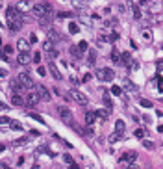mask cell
<instances>
[{"label": "cell", "instance_id": "obj_1", "mask_svg": "<svg viewBox=\"0 0 163 169\" xmlns=\"http://www.w3.org/2000/svg\"><path fill=\"white\" fill-rule=\"evenodd\" d=\"M32 15L37 17V19H52V6L48 2L34 4V6H32Z\"/></svg>", "mask_w": 163, "mask_h": 169}, {"label": "cell", "instance_id": "obj_2", "mask_svg": "<svg viewBox=\"0 0 163 169\" xmlns=\"http://www.w3.org/2000/svg\"><path fill=\"white\" fill-rule=\"evenodd\" d=\"M95 76L98 78L100 82H111V80H113V76H115V72H113L111 69H107V67H102V69H96Z\"/></svg>", "mask_w": 163, "mask_h": 169}, {"label": "cell", "instance_id": "obj_3", "mask_svg": "<svg viewBox=\"0 0 163 169\" xmlns=\"http://www.w3.org/2000/svg\"><path fill=\"white\" fill-rule=\"evenodd\" d=\"M58 113H59V119L65 123V124H69V126H72L74 124V117H72V112L69 110V108H65V106H59L58 108Z\"/></svg>", "mask_w": 163, "mask_h": 169}, {"label": "cell", "instance_id": "obj_4", "mask_svg": "<svg viewBox=\"0 0 163 169\" xmlns=\"http://www.w3.org/2000/svg\"><path fill=\"white\" fill-rule=\"evenodd\" d=\"M67 95H69V99H72L74 102H78V104H87V95L78 91V89H69Z\"/></svg>", "mask_w": 163, "mask_h": 169}, {"label": "cell", "instance_id": "obj_5", "mask_svg": "<svg viewBox=\"0 0 163 169\" xmlns=\"http://www.w3.org/2000/svg\"><path fill=\"white\" fill-rule=\"evenodd\" d=\"M17 82H19L24 89H32V88H35V84H34V80H32V76L28 75V72H20V75L17 76Z\"/></svg>", "mask_w": 163, "mask_h": 169}, {"label": "cell", "instance_id": "obj_6", "mask_svg": "<svg viewBox=\"0 0 163 169\" xmlns=\"http://www.w3.org/2000/svg\"><path fill=\"white\" fill-rule=\"evenodd\" d=\"M39 100H41V99H39V93H37V91H30V93L26 95V106H35Z\"/></svg>", "mask_w": 163, "mask_h": 169}, {"label": "cell", "instance_id": "obj_7", "mask_svg": "<svg viewBox=\"0 0 163 169\" xmlns=\"http://www.w3.org/2000/svg\"><path fill=\"white\" fill-rule=\"evenodd\" d=\"M32 6H34V4L26 2V0H20V2H19L15 8L19 9V13H32Z\"/></svg>", "mask_w": 163, "mask_h": 169}, {"label": "cell", "instance_id": "obj_8", "mask_svg": "<svg viewBox=\"0 0 163 169\" xmlns=\"http://www.w3.org/2000/svg\"><path fill=\"white\" fill-rule=\"evenodd\" d=\"M137 160V152L135 151H126L122 156H121V162H128V164H134Z\"/></svg>", "mask_w": 163, "mask_h": 169}, {"label": "cell", "instance_id": "obj_9", "mask_svg": "<svg viewBox=\"0 0 163 169\" xmlns=\"http://www.w3.org/2000/svg\"><path fill=\"white\" fill-rule=\"evenodd\" d=\"M8 26H9L11 32H19L20 28H23V20H20V17H17L13 20H8Z\"/></svg>", "mask_w": 163, "mask_h": 169}, {"label": "cell", "instance_id": "obj_10", "mask_svg": "<svg viewBox=\"0 0 163 169\" xmlns=\"http://www.w3.org/2000/svg\"><path fill=\"white\" fill-rule=\"evenodd\" d=\"M37 93H39V99L41 100H50V91L47 88H43V86H35Z\"/></svg>", "mask_w": 163, "mask_h": 169}, {"label": "cell", "instance_id": "obj_11", "mask_svg": "<svg viewBox=\"0 0 163 169\" xmlns=\"http://www.w3.org/2000/svg\"><path fill=\"white\" fill-rule=\"evenodd\" d=\"M17 63H19V65H30V54H28V52H19Z\"/></svg>", "mask_w": 163, "mask_h": 169}, {"label": "cell", "instance_id": "obj_12", "mask_svg": "<svg viewBox=\"0 0 163 169\" xmlns=\"http://www.w3.org/2000/svg\"><path fill=\"white\" fill-rule=\"evenodd\" d=\"M32 140H30V136H23V138H19L17 141H13L11 143V147H13V149H17V147H23V145H28Z\"/></svg>", "mask_w": 163, "mask_h": 169}, {"label": "cell", "instance_id": "obj_13", "mask_svg": "<svg viewBox=\"0 0 163 169\" xmlns=\"http://www.w3.org/2000/svg\"><path fill=\"white\" fill-rule=\"evenodd\" d=\"M6 17H8V20H13V19H17V17H20V13H19V9L17 8H8V11H6Z\"/></svg>", "mask_w": 163, "mask_h": 169}, {"label": "cell", "instance_id": "obj_14", "mask_svg": "<svg viewBox=\"0 0 163 169\" xmlns=\"http://www.w3.org/2000/svg\"><path fill=\"white\" fill-rule=\"evenodd\" d=\"M17 48H19V52H30V43L24 41V39H19L17 41Z\"/></svg>", "mask_w": 163, "mask_h": 169}, {"label": "cell", "instance_id": "obj_15", "mask_svg": "<svg viewBox=\"0 0 163 169\" xmlns=\"http://www.w3.org/2000/svg\"><path fill=\"white\" fill-rule=\"evenodd\" d=\"M121 63L126 67H132V56H130V52H124V54H121Z\"/></svg>", "mask_w": 163, "mask_h": 169}, {"label": "cell", "instance_id": "obj_16", "mask_svg": "<svg viewBox=\"0 0 163 169\" xmlns=\"http://www.w3.org/2000/svg\"><path fill=\"white\" fill-rule=\"evenodd\" d=\"M48 69H50V72H52V76H54V78H56V80H61V72L58 71V67H56V65H54V63H52V61L48 63Z\"/></svg>", "mask_w": 163, "mask_h": 169}, {"label": "cell", "instance_id": "obj_17", "mask_svg": "<svg viewBox=\"0 0 163 169\" xmlns=\"http://www.w3.org/2000/svg\"><path fill=\"white\" fill-rule=\"evenodd\" d=\"M95 121H96V113L95 112H87V113H85V123H87V124H95Z\"/></svg>", "mask_w": 163, "mask_h": 169}, {"label": "cell", "instance_id": "obj_18", "mask_svg": "<svg viewBox=\"0 0 163 169\" xmlns=\"http://www.w3.org/2000/svg\"><path fill=\"white\" fill-rule=\"evenodd\" d=\"M11 102L15 104V106H23V104H24L23 97H20V95H17V93H13V95H11Z\"/></svg>", "mask_w": 163, "mask_h": 169}, {"label": "cell", "instance_id": "obj_19", "mask_svg": "<svg viewBox=\"0 0 163 169\" xmlns=\"http://www.w3.org/2000/svg\"><path fill=\"white\" fill-rule=\"evenodd\" d=\"M110 108H107V110H96L95 113H96V117H100V119H107V117H110Z\"/></svg>", "mask_w": 163, "mask_h": 169}, {"label": "cell", "instance_id": "obj_20", "mask_svg": "<svg viewBox=\"0 0 163 169\" xmlns=\"http://www.w3.org/2000/svg\"><path fill=\"white\" fill-rule=\"evenodd\" d=\"M43 50H45V52L54 50V41L52 39H45V43H43Z\"/></svg>", "mask_w": 163, "mask_h": 169}, {"label": "cell", "instance_id": "obj_21", "mask_svg": "<svg viewBox=\"0 0 163 169\" xmlns=\"http://www.w3.org/2000/svg\"><path fill=\"white\" fill-rule=\"evenodd\" d=\"M124 128H126V124H124V121H117V123H115V132H119V134H121V136H122Z\"/></svg>", "mask_w": 163, "mask_h": 169}, {"label": "cell", "instance_id": "obj_22", "mask_svg": "<svg viewBox=\"0 0 163 169\" xmlns=\"http://www.w3.org/2000/svg\"><path fill=\"white\" fill-rule=\"evenodd\" d=\"M48 39H52L54 43H56V41H59V35H58V32H56V30H52V28H48Z\"/></svg>", "mask_w": 163, "mask_h": 169}, {"label": "cell", "instance_id": "obj_23", "mask_svg": "<svg viewBox=\"0 0 163 169\" xmlns=\"http://www.w3.org/2000/svg\"><path fill=\"white\" fill-rule=\"evenodd\" d=\"M124 88H126V89H128L130 93H134V91L137 89V88H135V86H134V84H132V82H130L128 78H124Z\"/></svg>", "mask_w": 163, "mask_h": 169}, {"label": "cell", "instance_id": "obj_24", "mask_svg": "<svg viewBox=\"0 0 163 169\" xmlns=\"http://www.w3.org/2000/svg\"><path fill=\"white\" fill-rule=\"evenodd\" d=\"M45 54H47V58H48V60L52 61L54 58H58V56H59V52H58L56 48H54V50H48V52H45Z\"/></svg>", "mask_w": 163, "mask_h": 169}, {"label": "cell", "instance_id": "obj_25", "mask_svg": "<svg viewBox=\"0 0 163 169\" xmlns=\"http://www.w3.org/2000/svg\"><path fill=\"white\" fill-rule=\"evenodd\" d=\"M111 61H113V63H119V65H121V54H119L117 50H113V52H111Z\"/></svg>", "mask_w": 163, "mask_h": 169}, {"label": "cell", "instance_id": "obj_26", "mask_svg": "<svg viewBox=\"0 0 163 169\" xmlns=\"http://www.w3.org/2000/svg\"><path fill=\"white\" fill-rule=\"evenodd\" d=\"M119 140H121V134H119V132H113L110 138H107V141H110V143H117Z\"/></svg>", "mask_w": 163, "mask_h": 169}, {"label": "cell", "instance_id": "obj_27", "mask_svg": "<svg viewBox=\"0 0 163 169\" xmlns=\"http://www.w3.org/2000/svg\"><path fill=\"white\" fill-rule=\"evenodd\" d=\"M28 117L34 119V121H37V123H45V119H43L41 115H37V113H30V112H28Z\"/></svg>", "mask_w": 163, "mask_h": 169}, {"label": "cell", "instance_id": "obj_28", "mask_svg": "<svg viewBox=\"0 0 163 169\" xmlns=\"http://www.w3.org/2000/svg\"><path fill=\"white\" fill-rule=\"evenodd\" d=\"M9 126H11V130H23V124L19 121H9Z\"/></svg>", "mask_w": 163, "mask_h": 169}, {"label": "cell", "instance_id": "obj_29", "mask_svg": "<svg viewBox=\"0 0 163 169\" xmlns=\"http://www.w3.org/2000/svg\"><path fill=\"white\" fill-rule=\"evenodd\" d=\"M102 100H104V104L107 108H111V99H110V93H104L102 95Z\"/></svg>", "mask_w": 163, "mask_h": 169}, {"label": "cell", "instance_id": "obj_30", "mask_svg": "<svg viewBox=\"0 0 163 169\" xmlns=\"http://www.w3.org/2000/svg\"><path fill=\"white\" fill-rule=\"evenodd\" d=\"M69 32H71V34H78V32H80L78 24H76V23H71V24H69Z\"/></svg>", "mask_w": 163, "mask_h": 169}, {"label": "cell", "instance_id": "obj_31", "mask_svg": "<svg viewBox=\"0 0 163 169\" xmlns=\"http://www.w3.org/2000/svg\"><path fill=\"white\" fill-rule=\"evenodd\" d=\"M89 65H95V60H96V52L95 50H89Z\"/></svg>", "mask_w": 163, "mask_h": 169}, {"label": "cell", "instance_id": "obj_32", "mask_svg": "<svg viewBox=\"0 0 163 169\" xmlns=\"http://www.w3.org/2000/svg\"><path fill=\"white\" fill-rule=\"evenodd\" d=\"M71 54H72L74 58H80V56H82V52H80L78 47H71Z\"/></svg>", "mask_w": 163, "mask_h": 169}, {"label": "cell", "instance_id": "obj_33", "mask_svg": "<svg viewBox=\"0 0 163 169\" xmlns=\"http://www.w3.org/2000/svg\"><path fill=\"white\" fill-rule=\"evenodd\" d=\"M143 39L148 41V43L152 41V32H150V30H143Z\"/></svg>", "mask_w": 163, "mask_h": 169}, {"label": "cell", "instance_id": "obj_34", "mask_svg": "<svg viewBox=\"0 0 163 169\" xmlns=\"http://www.w3.org/2000/svg\"><path fill=\"white\" fill-rule=\"evenodd\" d=\"M134 136H135V138H139V140H143V138H145V130H143V128H137V130L134 132Z\"/></svg>", "mask_w": 163, "mask_h": 169}, {"label": "cell", "instance_id": "obj_35", "mask_svg": "<svg viewBox=\"0 0 163 169\" xmlns=\"http://www.w3.org/2000/svg\"><path fill=\"white\" fill-rule=\"evenodd\" d=\"M141 106L143 108H152V102L148 99H141Z\"/></svg>", "mask_w": 163, "mask_h": 169}, {"label": "cell", "instance_id": "obj_36", "mask_svg": "<svg viewBox=\"0 0 163 169\" xmlns=\"http://www.w3.org/2000/svg\"><path fill=\"white\" fill-rule=\"evenodd\" d=\"M111 93H113V95H122V88H119V86H111Z\"/></svg>", "mask_w": 163, "mask_h": 169}, {"label": "cell", "instance_id": "obj_37", "mask_svg": "<svg viewBox=\"0 0 163 169\" xmlns=\"http://www.w3.org/2000/svg\"><path fill=\"white\" fill-rule=\"evenodd\" d=\"M32 61H34V63H41V52H35L34 58H32Z\"/></svg>", "mask_w": 163, "mask_h": 169}, {"label": "cell", "instance_id": "obj_38", "mask_svg": "<svg viewBox=\"0 0 163 169\" xmlns=\"http://www.w3.org/2000/svg\"><path fill=\"white\" fill-rule=\"evenodd\" d=\"M63 160H65V164H69V165H72V164H74V162H72V156H71V154H65V156H63Z\"/></svg>", "mask_w": 163, "mask_h": 169}, {"label": "cell", "instance_id": "obj_39", "mask_svg": "<svg viewBox=\"0 0 163 169\" xmlns=\"http://www.w3.org/2000/svg\"><path fill=\"white\" fill-rule=\"evenodd\" d=\"M69 17H72V13H69V11H63V13H58V19H69Z\"/></svg>", "mask_w": 163, "mask_h": 169}, {"label": "cell", "instance_id": "obj_40", "mask_svg": "<svg viewBox=\"0 0 163 169\" xmlns=\"http://www.w3.org/2000/svg\"><path fill=\"white\" fill-rule=\"evenodd\" d=\"M143 145H145V149H154V143L148 140H143Z\"/></svg>", "mask_w": 163, "mask_h": 169}, {"label": "cell", "instance_id": "obj_41", "mask_svg": "<svg viewBox=\"0 0 163 169\" xmlns=\"http://www.w3.org/2000/svg\"><path fill=\"white\" fill-rule=\"evenodd\" d=\"M78 48H80V50H87V41H80Z\"/></svg>", "mask_w": 163, "mask_h": 169}, {"label": "cell", "instance_id": "obj_42", "mask_svg": "<svg viewBox=\"0 0 163 169\" xmlns=\"http://www.w3.org/2000/svg\"><path fill=\"white\" fill-rule=\"evenodd\" d=\"M9 121H11V119H9V117H6V115H2V117H0V124H8Z\"/></svg>", "mask_w": 163, "mask_h": 169}, {"label": "cell", "instance_id": "obj_43", "mask_svg": "<svg viewBox=\"0 0 163 169\" xmlns=\"http://www.w3.org/2000/svg\"><path fill=\"white\" fill-rule=\"evenodd\" d=\"M156 65H158V71H163V60H158Z\"/></svg>", "mask_w": 163, "mask_h": 169}, {"label": "cell", "instance_id": "obj_44", "mask_svg": "<svg viewBox=\"0 0 163 169\" xmlns=\"http://www.w3.org/2000/svg\"><path fill=\"white\" fill-rule=\"evenodd\" d=\"M11 52H13L11 47H6V48H4V54H6V56H8V54H11Z\"/></svg>", "mask_w": 163, "mask_h": 169}, {"label": "cell", "instance_id": "obj_45", "mask_svg": "<svg viewBox=\"0 0 163 169\" xmlns=\"http://www.w3.org/2000/svg\"><path fill=\"white\" fill-rule=\"evenodd\" d=\"M71 82H72V84H74V86H78V84H80V82H82V80H78V78H76V76H72V78H71Z\"/></svg>", "mask_w": 163, "mask_h": 169}, {"label": "cell", "instance_id": "obj_46", "mask_svg": "<svg viewBox=\"0 0 163 169\" xmlns=\"http://www.w3.org/2000/svg\"><path fill=\"white\" fill-rule=\"evenodd\" d=\"M91 78H93V75H91V72H87V75H85V76H83V82H89Z\"/></svg>", "mask_w": 163, "mask_h": 169}, {"label": "cell", "instance_id": "obj_47", "mask_svg": "<svg viewBox=\"0 0 163 169\" xmlns=\"http://www.w3.org/2000/svg\"><path fill=\"white\" fill-rule=\"evenodd\" d=\"M37 72H39V75H41V76H45V75H47V71H45V69H43V67H39V69H37Z\"/></svg>", "mask_w": 163, "mask_h": 169}, {"label": "cell", "instance_id": "obj_48", "mask_svg": "<svg viewBox=\"0 0 163 169\" xmlns=\"http://www.w3.org/2000/svg\"><path fill=\"white\" fill-rule=\"evenodd\" d=\"M119 11H121V13H124V11H126V8H124V4H119Z\"/></svg>", "mask_w": 163, "mask_h": 169}, {"label": "cell", "instance_id": "obj_49", "mask_svg": "<svg viewBox=\"0 0 163 169\" xmlns=\"http://www.w3.org/2000/svg\"><path fill=\"white\" fill-rule=\"evenodd\" d=\"M30 43H32V45L37 43V37H35V35H32V37H30Z\"/></svg>", "mask_w": 163, "mask_h": 169}, {"label": "cell", "instance_id": "obj_50", "mask_svg": "<svg viewBox=\"0 0 163 169\" xmlns=\"http://www.w3.org/2000/svg\"><path fill=\"white\" fill-rule=\"evenodd\" d=\"M0 76H8V71L6 69H0Z\"/></svg>", "mask_w": 163, "mask_h": 169}, {"label": "cell", "instance_id": "obj_51", "mask_svg": "<svg viewBox=\"0 0 163 169\" xmlns=\"http://www.w3.org/2000/svg\"><path fill=\"white\" fill-rule=\"evenodd\" d=\"M0 110H8V106H6V104H2V102H0Z\"/></svg>", "mask_w": 163, "mask_h": 169}, {"label": "cell", "instance_id": "obj_52", "mask_svg": "<svg viewBox=\"0 0 163 169\" xmlns=\"http://www.w3.org/2000/svg\"><path fill=\"white\" fill-rule=\"evenodd\" d=\"M4 149H6V147H4V145H2V143H0V152H2V151H4Z\"/></svg>", "mask_w": 163, "mask_h": 169}, {"label": "cell", "instance_id": "obj_53", "mask_svg": "<svg viewBox=\"0 0 163 169\" xmlns=\"http://www.w3.org/2000/svg\"><path fill=\"white\" fill-rule=\"evenodd\" d=\"M0 43H2V37H0Z\"/></svg>", "mask_w": 163, "mask_h": 169}, {"label": "cell", "instance_id": "obj_54", "mask_svg": "<svg viewBox=\"0 0 163 169\" xmlns=\"http://www.w3.org/2000/svg\"><path fill=\"white\" fill-rule=\"evenodd\" d=\"M2 2H4V0H0V4H2Z\"/></svg>", "mask_w": 163, "mask_h": 169}]
</instances>
